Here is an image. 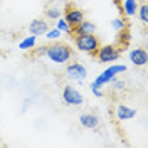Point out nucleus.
<instances>
[{"instance_id":"obj_10","label":"nucleus","mask_w":148,"mask_h":148,"mask_svg":"<svg viewBox=\"0 0 148 148\" xmlns=\"http://www.w3.org/2000/svg\"><path fill=\"white\" fill-rule=\"evenodd\" d=\"M136 116V110L130 108L126 104H118L116 106V118L120 121H126V120H131Z\"/></svg>"},{"instance_id":"obj_20","label":"nucleus","mask_w":148,"mask_h":148,"mask_svg":"<svg viewBox=\"0 0 148 148\" xmlns=\"http://www.w3.org/2000/svg\"><path fill=\"white\" fill-rule=\"evenodd\" d=\"M111 83H113V89H114V91H123V89L126 88L125 81H120V79H116V77H114Z\"/></svg>"},{"instance_id":"obj_16","label":"nucleus","mask_w":148,"mask_h":148,"mask_svg":"<svg viewBox=\"0 0 148 148\" xmlns=\"http://www.w3.org/2000/svg\"><path fill=\"white\" fill-rule=\"evenodd\" d=\"M111 27L114 29L116 32H121V30H125L126 24H125L123 18H113V20H111Z\"/></svg>"},{"instance_id":"obj_12","label":"nucleus","mask_w":148,"mask_h":148,"mask_svg":"<svg viewBox=\"0 0 148 148\" xmlns=\"http://www.w3.org/2000/svg\"><path fill=\"white\" fill-rule=\"evenodd\" d=\"M79 121H81V125L84 128H88V130H94V128H98V125H99V118L96 114H91V113L81 114Z\"/></svg>"},{"instance_id":"obj_9","label":"nucleus","mask_w":148,"mask_h":148,"mask_svg":"<svg viewBox=\"0 0 148 148\" xmlns=\"http://www.w3.org/2000/svg\"><path fill=\"white\" fill-rule=\"evenodd\" d=\"M130 61H131V64L135 66H145L148 62V52L145 49H133L131 52H130Z\"/></svg>"},{"instance_id":"obj_15","label":"nucleus","mask_w":148,"mask_h":148,"mask_svg":"<svg viewBox=\"0 0 148 148\" xmlns=\"http://www.w3.org/2000/svg\"><path fill=\"white\" fill-rule=\"evenodd\" d=\"M136 12H138V17H140V20H141L143 24H147V22H148V7H147V3L140 5Z\"/></svg>"},{"instance_id":"obj_14","label":"nucleus","mask_w":148,"mask_h":148,"mask_svg":"<svg viewBox=\"0 0 148 148\" xmlns=\"http://www.w3.org/2000/svg\"><path fill=\"white\" fill-rule=\"evenodd\" d=\"M36 47V36H27L20 44H18V49H22V51H29V49H34Z\"/></svg>"},{"instance_id":"obj_17","label":"nucleus","mask_w":148,"mask_h":148,"mask_svg":"<svg viewBox=\"0 0 148 148\" xmlns=\"http://www.w3.org/2000/svg\"><path fill=\"white\" fill-rule=\"evenodd\" d=\"M56 27L59 29L61 32H71V30H73V29L69 27V24L64 20V17H59V18H57V24H56Z\"/></svg>"},{"instance_id":"obj_21","label":"nucleus","mask_w":148,"mask_h":148,"mask_svg":"<svg viewBox=\"0 0 148 148\" xmlns=\"http://www.w3.org/2000/svg\"><path fill=\"white\" fill-rule=\"evenodd\" d=\"M89 89H91V92L96 96V98H101V96H103V92H101V89H99V88H96V86L89 84Z\"/></svg>"},{"instance_id":"obj_3","label":"nucleus","mask_w":148,"mask_h":148,"mask_svg":"<svg viewBox=\"0 0 148 148\" xmlns=\"http://www.w3.org/2000/svg\"><path fill=\"white\" fill-rule=\"evenodd\" d=\"M125 71H126V66H125V64H113V66H110L108 69H104V71H103V73L99 74V76H98V77H96V79H94L91 84L101 89L104 84L111 83V81H113V79H114L118 74H120V73H125Z\"/></svg>"},{"instance_id":"obj_22","label":"nucleus","mask_w":148,"mask_h":148,"mask_svg":"<svg viewBox=\"0 0 148 148\" xmlns=\"http://www.w3.org/2000/svg\"><path fill=\"white\" fill-rule=\"evenodd\" d=\"M37 56H39V57L46 56V47H40V49H37Z\"/></svg>"},{"instance_id":"obj_5","label":"nucleus","mask_w":148,"mask_h":148,"mask_svg":"<svg viewBox=\"0 0 148 148\" xmlns=\"http://www.w3.org/2000/svg\"><path fill=\"white\" fill-rule=\"evenodd\" d=\"M62 101H64L67 106H81L83 101H84V98L76 88L66 86L64 89H62Z\"/></svg>"},{"instance_id":"obj_6","label":"nucleus","mask_w":148,"mask_h":148,"mask_svg":"<svg viewBox=\"0 0 148 148\" xmlns=\"http://www.w3.org/2000/svg\"><path fill=\"white\" fill-rule=\"evenodd\" d=\"M66 74L69 79H74V81H83L88 77V71L83 64L79 62H69L67 67H66Z\"/></svg>"},{"instance_id":"obj_4","label":"nucleus","mask_w":148,"mask_h":148,"mask_svg":"<svg viewBox=\"0 0 148 148\" xmlns=\"http://www.w3.org/2000/svg\"><path fill=\"white\" fill-rule=\"evenodd\" d=\"M98 56V61L103 62V64H111L114 61H118L120 57V49L116 46H111V44H106V46H99L98 51L94 52Z\"/></svg>"},{"instance_id":"obj_18","label":"nucleus","mask_w":148,"mask_h":148,"mask_svg":"<svg viewBox=\"0 0 148 148\" xmlns=\"http://www.w3.org/2000/svg\"><path fill=\"white\" fill-rule=\"evenodd\" d=\"M61 34H62V32H61L59 29L56 27V29H49V30H47L44 36H46L47 39H49V40H57V39L61 37Z\"/></svg>"},{"instance_id":"obj_8","label":"nucleus","mask_w":148,"mask_h":148,"mask_svg":"<svg viewBox=\"0 0 148 148\" xmlns=\"http://www.w3.org/2000/svg\"><path fill=\"white\" fill-rule=\"evenodd\" d=\"M47 30H49V25L44 18H34L30 24H29V32L32 36H44Z\"/></svg>"},{"instance_id":"obj_2","label":"nucleus","mask_w":148,"mask_h":148,"mask_svg":"<svg viewBox=\"0 0 148 148\" xmlns=\"http://www.w3.org/2000/svg\"><path fill=\"white\" fill-rule=\"evenodd\" d=\"M74 44L81 52H88V54H94L99 47V40L94 34H81V36L74 37Z\"/></svg>"},{"instance_id":"obj_7","label":"nucleus","mask_w":148,"mask_h":148,"mask_svg":"<svg viewBox=\"0 0 148 148\" xmlns=\"http://www.w3.org/2000/svg\"><path fill=\"white\" fill-rule=\"evenodd\" d=\"M64 20L69 24V27L74 29L77 24H81L84 20V12L79 9H76V7H67L64 12Z\"/></svg>"},{"instance_id":"obj_19","label":"nucleus","mask_w":148,"mask_h":148,"mask_svg":"<svg viewBox=\"0 0 148 148\" xmlns=\"http://www.w3.org/2000/svg\"><path fill=\"white\" fill-rule=\"evenodd\" d=\"M46 15H47V18H51V20H57V18L61 17V10L56 9V7H52V9H47Z\"/></svg>"},{"instance_id":"obj_1","label":"nucleus","mask_w":148,"mask_h":148,"mask_svg":"<svg viewBox=\"0 0 148 148\" xmlns=\"http://www.w3.org/2000/svg\"><path fill=\"white\" fill-rule=\"evenodd\" d=\"M46 56L56 64H67L73 57V49L66 44H51L46 47Z\"/></svg>"},{"instance_id":"obj_13","label":"nucleus","mask_w":148,"mask_h":148,"mask_svg":"<svg viewBox=\"0 0 148 148\" xmlns=\"http://www.w3.org/2000/svg\"><path fill=\"white\" fill-rule=\"evenodd\" d=\"M136 10H138V2H136V0H125V2H123V12H125L128 17L136 15Z\"/></svg>"},{"instance_id":"obj_11","label":"nucleus","mask_w":148,"mask_h":148,"mask_svg":"<svg viewBox=\"0 0 148 148\" xmlns=\"http://www.w3.org/2000/svg\"><path fill=\"white\" fill-rule=\"evenodd\" d=\"M73 30H74V34H76V36H81V34H94V32H96V25H94L92 22H89V20H86V18H84L83 22H81V24H77Z\"/></svg>"}]
</instances>
